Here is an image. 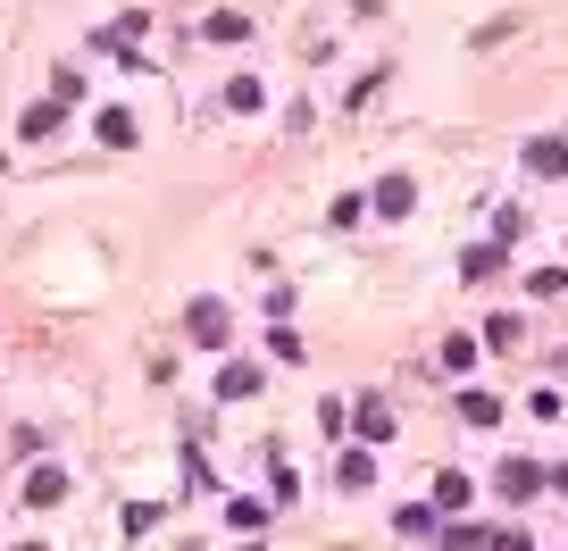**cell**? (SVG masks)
Here are the masks:
<instances>
[{"instance_id":"cell-4","label":"cell","mask_w":568,"mask_h":551,"mask_svg":"<svg viewBox=\"0 0 568 551\" xmlns=\"http://www.w3.org/2000/svg\"><path fill=\"white\" fill-rule=\"evenodd\" d=\"M259 393V368H251V359H226V368H218V401H251Z\"/></svg>"},{"instance_id":"cell-9","label":"cell","mask_w":568,"mask_h":551,"mask_svg":"<svg viewBox=\"0 0 568 551\" xmlns=\"http://www.w3.org/2000/svg\"><path fill=\"white\" fill-rule=\"evenodd\" d=\"M360 443H393V410L385 401H360Z\"/></svg>"},{"instance_id":"cell-2","label":"cell","mask_w":568,"mask_h":551,"mask_svg":"<svg viewBox=\"0 0 568 551\" xmlns=\"http://www.w3.org/2000/svg\"><path fill=\"white\" fill-rule=\"evenodd\" d=\"M368 201H376V218H410V201H418V184H410V176H385V184H376Z\"/></svg>"},{"instance_id":"cell-11","label":"cell","mask_w":568,"mask_h":551,"mask_svg":"<svg viewBox=\"0 0 568 551\" xmlns=\"http://www.w3.org/2000/svg\"><path fill=\"white\" fill-rule=\"evenodd\" d=\"M335 476H343V493H368V476H376V468H368V451H343V468H335Z\"/></svg>"},{"instance_id":"cell-7","label":"cell","mask_w":568,"mask_h":551,"mask_svg":"<svg viewBox=\"0 0 568 551\" xmlns=\"http://www.w3.org/2000/svg\"><path fill=\"white\" fill-rule=\"evenodd\" d=\"M527 167H535V176H568V151L543 134V142H527Z\"/></svg>"},{"instance_id":"cell-5","label":"cell","mask_w":568,"mask_h":551,"mask_svg":"<svg viewBox=\"0 0 568 551\" xmlns=\"http://www.w3.org/2000/svg\"><path fill=\"white\" fill-rule=\"evenodd\" d=\"M535 485H543L535 460H502V493H510V501H535Z\"/></svg>"},{"instance_id":"cell-3","label":"cell","mask_w":568,"mask_h":551,"mask_svg":"<svg viewBox=\"0 0 568 551\" xmlns=\"http://www.w3.org/2000/svg\"><path fill=\"white\" fill-rule=\"evenodd\" d=\"M193 343H201V351L226 343V301H193Z\"/></svg>"},{"instance_id":"cell-12","label":"cell","mask_w":568,"mask_h":551,"mask_svg":"<svg viewBox=\"0 0 568 551\" xmlns=\"http://www.w3.org/2000/svg\"><path fill=\"white\" fill-rule=\"evenodd\" d=\"M443 368L468 376V368H477V343H468V334H452V343H443Z\"/></svg>"},{"instance_id":"cell-6","label":"cell","mask_w":568,"mask_h":551,"mask_svg":"<svg viewBox=\"0 0 568 551\" xmlns=\"http://www.w3.org/2000/svg\"><path fill=\"white\" fill-rule=\"evenodd\" d=\"M59 493H67V468H34V476H26V501H34V510H51Z\"/></svg>"},{"instance_id":"cell-10","label":"cell","mask_w":568,"mask_h":551,"mask_svg":"<svg viewBox=\"0 0 568 551\" xmlns=\"http://www.w3.org/2000/svg\"><path fill=\"white\" fill-rule=\"evenodd\" d=\"M460 418L468 426H502V401H493V393H460Z\"/></svg>"},{"instance_id":"cell-1","label":"cell","mask_w":568,"mask_h":551,"mask_svg":"<svg viewBox=\"0 0 568 551\" xmlns=\"http://www.w3.org/2000/svg\"><path fill=\"white\" fill-rule=\"evenodd\" d=\"M59 117H67V101L51 92V101H34L26 117H17V134H26V142H51V134H59Z\"/></svg>"},{"instance_id":"cell-8","label":"cell","mask_w":568,"mask_h":551,"mask_svg":"<svg viewBox=\"0 0 568 551\" xmlns=\"http://www.w3.org/2000/svg\"><path fill=\"white\" fill-rule=\"evenodd\" d=\"M101 142H109V151H134L142 134H134V117H126V109H101Z\"/></svg>"},{"instance_id":"cell-13","label":"cell","mask_w":568,"mask_h":551,"mask_svg":"<svg viewBox=\"0 0 568 551\" xmlns=\"http://www.w3.org/2000/svg\"><path fill=\"white\" fill-rule=\"evenodd\" d=\"M435 501H443V510H468V476L443 468V476H435Z\"/></svg>"}]
</instances>
